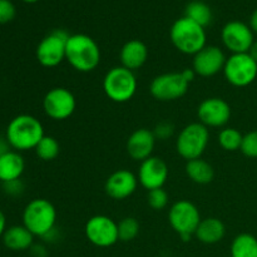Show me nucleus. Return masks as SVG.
<instances>
[{
  "mask_svg": "<svg viewBox=\"0 0 257 257\" xmlns=\"http://www.w3.org/2000/svg\"><path fill=\"white\" fill-rule=\"evenodd\" d=\"M137 175L130 170H118L107 178L104 191L110 198L117 201L125 200L136 192L138 187Z\"/></svg>",
  "mask_w": 257,
  "mask_h": 257,
  "instance_id": "17",
  "label": "nucleus"
},
{
  "mask_svg": "<svg viewBox=\"0 0 257 257\" xmlns=\"http://www.w3.org/2000/svg\"><path fill=\"white\" fill-rule=\"evenodd\" d=\"M138 82L135 72L118 65L105 73L103 90L107 98L115 103L130 102L137 92Z\"/></svg>",
  "mask_w": 257,
  "mask_h": 257,
  "instance_id": "5",
  "label": "nucleus"
},
{
  "mask_svg": "<svg viewBox=\"0 0 257 257\" xmlns=\"http://www.w3.org/2000/svg\"><path fill=\"white\" fill-rule=\"evenodd\" d=\"M218 145L228 152H235V151L241 150L242 145L243 135L238 130L232 127H225L220 131L217 136Z\"/></svg>",
  "mask_w": 257,
  "mask_h": 257,
  "instance_id": "26",
  "label": "nucleus"
},
{
  "mask_svg": "<svg viewBox=\"0 0 257 257\" xmlns=\"http://www.w3.org/2000/svg\"><path fill=\"white\" fill-rule=\"evenodd\" d=\"M35 153L42 161L49 162V161L55 160L60 152L59 142L52 136H44L43 140L38 143L35 147Z\"/></svg>",
  "mask_w": 257,
  "mask_h": 257,
  "instance_id": "27",
  "label": "nucleus"
},
{
  "mask_svg": "<svg viewBox=\"0 0 257 257\" xmlns=\"http://www.w3.org/2000/svg\"><path fill=\"white\" fill-rule=\"evenodd\" d=\"M222 73L233 87H247L257 77V63L248 53L231 54L226 59Z\"/></svg>",
  "mask_w": 257,
  "mask_h": 257,
  "instance_id": "9",
  "label": "nucleus"
},
{
  "mask_svg": "<svg viewBox=\"0 0 257 257\" xmlns=\"http://www.w3.org/2000/svg\"><path fill=\"white\" fill-rule=\"evenodd\" d=\"M120 65L136 72L146 64L148 59V48L142 40L132 39L124 43L119 52Z\"/></svg>",
  "mask_w": 257,
  "mask_h": 257,
  "instance_id": "19",
  "label": "nucleus"
},
{
  "mask_svg": "<svg viewBox=\"0 0 257 257\" xmlns=\"http://www.w3.org/2000/svg\"><path fill=\"white\" fill-rule=\"evenodd\" d=\"M65 60L77 72H93L100 63L99 45L87 34L69 35L65 49Z\"/></svg>",
  "mask_w": 257,
  "mask_h": 257,
  "instance_id": "2",
  "label": "nucleus"
},
{
  "mask_svg": "<svg viewBox=\"0 0 257 257\" xmlns=\"http://www.w3.org/2000/svg\"><path fill=\"white\" fill-rule=\"evenodd\" d=\"M190 82L182 72L163 73L153 78L150 85V93L160 102H171L182 98L188 92Z\"/></svg>",
  "mask_w": 257,
  "mask_h": 257,
  "instance_id": "10",
  "label": "nucleus"
},
{
  "mask_svg": "<svg viewBox=\"0 0 257 257\" xmlns=\"http://www.w3.org/2000/svg\"><path fill=\"white\" fill-rule=\"evenodd\" d=\"M24 3H28V4H33V3H37L39 2V0H23Z\"/></svg>",
  "mask_w": 257,
  "mask_h": 257,
  "instance_id": "39",
  "label": "nucleus"
},
{
  "mask_svg": "<svg viewBox=\"0 0 257 257\" xmlns=\"http://www.w3.org/2000/svg\"><path fill=\"white\" fill-rule=\"evenodd\" d=\"M168 175H170V170H168L167 163L162 158L152 156L141 162L137 178L143 188L152 191L156 188H162L167 182Z\"/></svg>",
  "mask_w": 257,
  "mask_h": 257,
  "instance_id": "16",
  "label": "nucleus"
},
{
  "mask_svg": "<svg viewBox=\"0 0 257 257\" xmlns=\"http://www.w3.org/2000/svg\"><path fill=\"white\" fill-rule=\"evenodd\" d=\"M140 233V222L135 217H124L118 222V237L119 241L128 242L135 240Z\"/></svg>",
  "mask_w": 257,
  "mask_h": 257,
  "instance_id": "28",
  "label": "nucleus"
},
{
  "mask_svg": "<svg viewBox=\"0 0 257 257\" xmlns=\"http://www.w3.org/2000/svg\"><path fill=\"white\" fill-rule=\"evenodd\" d=\"M34 237L35 236L24 225H15L5 230L2 240L5 247L9 250L25 251L30 250L34 245Z\"/></svg>",
  "mask_w": 257,
  "mask_h": 257,
  "instance_id": "21",
  "label": "nucleus"
},
{
  "mask_svg": "<svg viewBox=\"0 0 257 257\" xmlns=\"http://www.w3.org/2000/svg\"><path fill=\"white\" fill-rule=\"evenodd\" d=\"M156 137L153 131L147 130V128H140L132 132V135L128 137L127 153L133 161L137 162H143L147 158L152 157V153L156 147Z\"/></svg>",
  "mask_w": 257,
  "mask_h": 257,
  "instance_id": "18",
  "label": "nucleus"
},
{
  "mask_svg": "<svg viewBox=\"0 0 257 257\" xmlns=\"http://www.w3.org/2000/svg\"><path fill=\"white\" fill-rule=\"evenodd\" d=\"M87 240L97 247H110L119 241L118 223L105 215H95L87 221L84 227Z\"/></svg>",
  "mask_w": 257,
  "mask_h": 257,
  "instance_id": "12",
  "label": "nucleus"
},
{
  "mask_svg": "<svg viewBox=\"0 0 257 257\" xmlns=\"http://www.w3.org/2000/svg\"><path fill=\"white\" fill-rule=\"evenodd\" d=\"M185 17L197 23L201 27L206 28L212 22V10L206 3L201 0H193L188 3L185 9Z\"/></svg>",
  "mask_w": 257,
  "mask_h": 257,
  "instance_id": "25",
  "label": "nucleus"
},
{
  "mask_svg": "<svg viewBox=\"0 0 257 257\" xmlns=\"http://www.w3.org/2000/svg\"><path fill=\"white\" fill-rule=\"evenodd\" d=\"M32 250V255L34 257H47L48 256V251L45 248V246L43 245H33L30 247Z\"/></svg>",
  "mask_w": 257,
  "mask_h": 257,
  "instance_id": "34",
  "label": "nucleus"
},
{
  "mask_svg": "<svg viewBox=\"0 0 257 257\" xmlns=\"http://www.w3.org/2000/svg\"><path fill=\"white\" fill-rule=\"evenodd\" d=\"M25 170V161L17 151H7L0 156V181L3 183L20 180Z\"/></svg>",
  "mask_w": 257,
  "mask_h": 257,
  "instance_id": "20",
  "label": "nucleus"
},
{
  "mask_svg": "<svg viewBox=\"0 0 257 257\" xmlns=\"http://www.w3.org/2000/svg\"><path fill=\"white\" fill-rule=\"evenodd\" d=\"M210 143V130L200 122H193L182 128L176 140L177 153L188 162L202 157Z\"/></svg>",
  "mask_w": 257,
  "mask_h": 257,
  "instance_id": "6",
  "label": "nucleus"
},
{
  "mask_svg": "<svg viewBox=\"0 0 257 257\" xmlns=\"http://www.w3.org/2000/svg\"><path fill=\"white\" fill-rule=\"evenodd\" d=\"M197 117L198 122L207 128H225L230 122L231 107L222 98H206L198 105Z\"/></svg>",
  "mask_w": 257,
  "mask_h": 257,
  "instance_id": "14",
  "label": "nucleus"
},
{
  "mask_svg": "<svg viewBox=\"0 0 257 257\" xmlns=\"http://www.w3.org/2000/svg\"><path fill=\"white\" fill-rule=\"evenodd\" d=\"M57 210L49 200L34 198L23 211V225L34 236L43 237L55 227Z\"/></svg>",
  "mask_w": 257,
  "mask_h": 257,
  "instance_id": "4",
  "label": "nucleus"
},
{
  "mask_svg": "<svg viewBox=\"0 0 257 257\" xmlns=\"http://www.w3.org/2000/svg\"><path fill=\"white\" fill-rule=\"evenodd\" d=\"M170 39L173 47L186 55H195L206 47L207 35L205 28L187 17L176 20L170 29Z\"/></svg>",
  "mask_w": 257,
  "mask_h": 257,
  "instance_id": "3",
  "label": "nucleus"
},
{
  "mask_svg": "<svg viewBox=\"0 0 257 257\" xmlns=\"http://www.w3.org/2000/svg\"><path fill=\"white\" fill-rule=\"evenodd\" d=\"M17 14L15 5L10 0H0V24L12 22Z\"/></svg>",
  "mask_w": 257,
  "mask_h": 257,
  "instance_id": "31",
  "label": "nucleus"
},
{
  "mask_svg": "<svg viewBox=\"0 0 257 257\" xmlns=\"http://www.w3.org/2000/svg\"><path fill=\"white\" fill-rule=\"evenodd\" d=\"M248 25H250L251 30H252L253 33H256V34H257V9L252 13V14H251L250 23H248Z\"/></svg>",
  "mask_w": 257,
  "mask_h": 257,
  "instance_id": "36",
  "label": "nucleus"
},
{
  "mask_svg": "<svg viewBox=\"0 0 257 257\" xmlns=\"http://www.w3.org/2000/svg\"><path fill=\"white\" fill-rule=\"evenodd\" d=\"M173 132H175V127H173L172 123L170 122L158 123V124L156 125L155 131H153L156 140L160 141H166L170 137H172Z\"/></svg>",
  "mask_w": 257,
  "mask_h": 257,
  "instance_id": "32",
  "label": "nucleus"
},
{
  "mask_svg": "<svg viewBox=\"0 0 257 257\" xmlns=\"http://www.w3.org/2000/svg\"><path fill=\"white\" fill-rule=\"evenodd\" d=\"M255 33L251 30L250 25L240 20H232L223 25L221 30L222 44L231 54L248 53L251 45L255 42Z\"/></svg>",
  "mask_w": 257,
  "mask_h": 257,
  "instance_id": "13",
  "label": "nucleus"
},
{
  "mask_svg": "<svg viewBox=\"0 0 257 257\" xmlns=\"http://www.w3.org/2000/svg\"><path fill=\"white\" fill-rule=\"evenodd\" d=\"M226 235L225 223L216 217H207L201 220L195 236L200 242L206 245H215L223 240Z\"/></svg>",
  "mask_w": 257,
  "mask_h": 257,
  "instance_id": "22",
  "label": "nucleus"
},
{
  "mask_svg": "<svg viewBox=\"0 0 257 257\" xmlns=\"http://www.w3.org/2000/svg\"><path fill=\"white\" fill-rule=\"evenodd\" d=\"M77 108L75 95L64 87L52 88L43 98L44 113L53 120H65Z\"/></svg>",
  "mask_w": 257,
  "mask_h": 257,
  "instance_id": "11",
  "label": "nucleus"
},
{
  "mask_svg": "<svg viewBox=\"0 0 257 257\" xmlns=\"http://www.w3.org/2000/svg\"><path fill=\"white\" fill-rule=\"evenodd\" d=\"M58 235H59V232H58V228L54 227L52 231H49V232H48L47 235L43 236L42 238L45 241V242H50V243H52V242H55V241H57L58 238H59V236H58Z\"/></svg>",
  "mask_w": 257,
  "mask_h": 257,
  "instance_id": "35",
  "label": "nucleus"
},
{
  "mask_svg": "<svg viewBox=\"0 0 257 257\" xmlns=\"http://www.w3.org/2000/svg\"><path fill=\"white\" fill-rule=\"evenodd\" d=\"M248 54H250L251 57H252V59L257 63V40H255L253 44L251 45L250 50H248Z\"/></svg>",
  "mask_w": 257,
  "mask_h": 257,
  "instance_id": "38",
  "label": "nucleus"
},
{
  "mask_svg": "<svg viewBox=\"0 0 257 257\" xmlns=\"http://www.w3.org/2000/svg\"><path fill=\"white\" fill-rule=\"evenodd\" d=\"M69 34L63 29H55L45 35L38 44L35 55L44 68H55L65 60V49Z\"/></svg>",
  "mask_w": 257,
  "mask_h": 257,
  "instance_id": "8",
  "label": "nucleus"
},
{
  "mask_svg": "<svg viewBox=\"0 0 257 257\" xmlns=\"http://www.w3.org/2000/svg\"><path fill=\"white\" fill-rule=\"evenodd\" d=\"M5 230H7V218H5L4 213L0 211V238H3Z\"/></svg>",
  "mask_w": 257,
  "mask_h": 257,
  "instance_id": "37",
  "label": "nucleus"
},
{
  "mask_svg": "<svg viewBox=\"0 0 257 257\" xmlns=\"http://www.w3.org/2000/svg\"><path fill=\"white\" fill-rule=\"evenodd\" d=\"M241 152L248 158H257V130L251 131L243 136Z\"/></svg>",
  "mask_w": 257,
  "mask_h": 257,
  "instance_id": "30",
  "label": "nucleus"
},
{
  "mask_svg": "<svg viewBox=\"0 0 257 257\" xmlns=\"http://www.w3.org/2000/svg\"><path fill=\"white\" fill-rule=\"evenodd\" d=\"M186 175L197 185H208L213 181L215 170L207 161L197 158L186 163Z\"/></svg>",
  "mask_w": 257,
  "mask_h": 257,
  "instance_id": "23",
  "label": "nucleus"
},
{
  "mask_svg": "<svg viewBox=\"0 0 257 257\" xmlns=\"http://www.w3.org/2000/svg\"><path fill=\"white\" fill-rule=\"evenodd\" d=\"M200 210L195 203L187 200H180L173 203L168 212V222L176 233L183 241H188L195 235L201 222Z\"/></svg>",
  "mask_w": 257,
  "mask_h": 257,
  "instance_id": "7",
  "label": "nucleus"
},
{
  "mask_svg": "<svg viewBox=\"0 0 257 257\" xmlns=\"http://www.w3.org/2000/svg\"><path fill=\"white\" fill-rule=\"evenodd\" d=\"M147 202L152 210L155 211L163 210V208L167 207L168 202H170V197H168L167 191L163 190V187L148 191Z\"/></svg>",
  "mask_w": 257,
  "mask_h": 257,
  "instance_id": "29",
  "label": "nucleus"
},
{
  "mask_svg": "<svg viewBox=\"0 0 257 257\" xmlns=\"http://www.w3.org/2000/svg\"><path fill=\"white\" fill-rule=\"evenodd\" d=\"M227 57L220 47L216 45H206L202 50L193 55L192 69L196 75L202 78L215 77L222 72Z\"/></svg>",
  "mask_w": 257,
  "mask_h": 257,
  "instance_id": "15",
  "label": "nucleus"
},
{
  "mask_svg": "<svg viewBox=\"0 0 257 257\" xmlns=\"http://www.w3.org/2000/svg\"><path fill=\"white\" fill-rule=\"evenodd\" d=\"M7 151H8V150H3V146L0 145V156H2L4 152H7Z\"/></svg>",
  "mask_w": 257,
  "mask_h": 257,
  "instance_id": "40",
  "label": "nucleus"
},
{
  "mask_svg": "<svg viewBox=\"0 0 257 257\" xmlns=\"http://www.w3.org/2000/svg\"><path fill=\"white\" fill-rule=\"evenodd\" d=\"M44 136V127L37 117L19 114L13 118L8 124L5 140L17 152H24L35 150Z\"/></svg>",
  "mask_w": 257,
  "mask_h": 257,
  "instance_id": "1",
  "label": "nucleus"
},
{
  "mask_svg": "<svg viewBox=\"0 0 257 257\" xmlns=\"http://www.w3.org/2000/svg\"><path fill=\"white\" fill-rule=\"evenodd\" d=\"M3 187H4V191L9 196H13V197H17V196H20L23 192H24V183L22 182V180H15L10 181V182L3 183Z\"/></svg>",
  "mask_w": 257,
  "mask_h": 257,
  "instance_id": "33",
  "label": "nucleus"
},
{
  "mask_svg": "<svg viewBox=\"0 0 257 257\" xmlns=\"http://www.w3.org/2000/svg\"><path fill=\"white\" fill-rule=\"evenodd\" d=\"M231 257H257V238L250 233H240L231 243Z\"/></svg>",
  "mask_w": 257,
  "mask_h": 257,
  "instance_id": "24",
  "label": "nucleus"
}]
</instances>
